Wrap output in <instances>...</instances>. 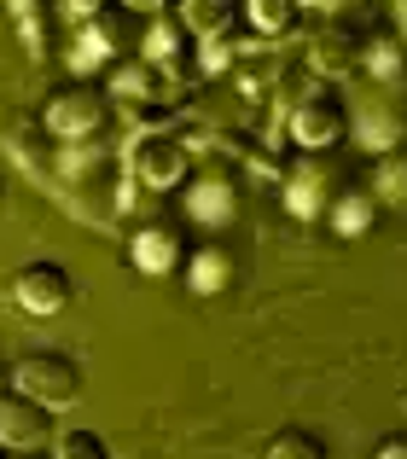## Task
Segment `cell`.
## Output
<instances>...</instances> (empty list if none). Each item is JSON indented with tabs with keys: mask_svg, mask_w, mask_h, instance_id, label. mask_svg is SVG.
Wrapping results in <instances>:
<instances>
[{
	"mask_svg": "<svg viewBox=\"0 0 407 459\" xmlns=\"http://www.w3.org/2000/svg\"><path fill=\"white\" fill-rule=\"evenodd\" d=\"M350 134H361V146H373L378 157H385V152L402 146L407 123H402V111L385 100V93H373V100H361V105L350 111Z\"/></svg>",
	"mask_w": 407,
	"mask_h": 459,
	"instance_id": "5bb4252c",
	"label": "cell"
},
{
	"mask_svg": "<svg viewBox=\"0 0 407 459\" xmlns=\"http://www.w3.org/2000/svg\"><path fill=\"white\" fill-rule=\"evenodd\" d=\"M12 297H18V308L30 314H58L70 308V297H76V285H70V268L65 262H23L18 273H12Z\"/></svg>",
	"mask_w": 407,
	"mask_h": 459,
	"instance_id": "52a82bcc",
	"label": "cell"
},
{
	"mask_svg": "<svg viewBox=\"0 0 407 459\" xmlns=\"http://www.w3.org/2000/svg\"><path fill=\"white\" fill-rule=\"evenodd\" d=\"M0 198H6V186H0Z\"/></svg>",
	"mask_w": 407,
	"mask_h": 459,
	"instance_id": "1f68e13d",
	"label": "cell"
},
{
	"mask_svg": "<svg viewBox=\"0 0 407 459\" xmlns=\"http://www.w3.org/2000/svg\"><path fill=\"white\" fill-rule=\"evenodd\" d=\"M128 256H134V268H140V273H152V280L175 273V268L186 262L181 227H169V221H146L134 238H128Z\"/></svg>",
	"mask_w": 407,
	"mask_h": 459,
	"instance_id": "8fae6325",
	"label": "cell"
},
{
	"mask_svg": "<svg viewBox=\"0 0 407 459\" xmlns=\"http://www.w3.org/2000/svg\"><path fill=\"white\" fill-rule=\"evenodd\" d=\"M297 6H320V12H338V6H350V0H297Z\"/></svg>",
	"mask_w": 407,
	"mask_h": 459,
	"instance_id": "f546056e",
	"label": "cell"
},
{
	"mask_svg": "<svg viewBox=\"0 0 407 459\" xmlns=\"http://www.w3.org/2000/svg\"><path fill=\"white\" fill-rule=\"evenodd\" d=\"M315 65H320V70H350V65H361V41L320 35V41H315Z\"/></svg>",
	"mask_w": 407,
	"mask_h": 459,
	"instance_id": "7402d4cb",
	"label": "cell"
},
{
	"mask_svg": "<svg viewBox=\"0 0 407 459\" xmlns=\"http://www.w3.org/2000/svg\"><path fill=\"white\" fill-rule=\"evenodd\" d=\"M373 198H407V157L396 152H385V163H378V186H373Z\"/></svg>",
	"mask_w": 407,
	"mask_h": 459,
	"instance_id": "603a6c76",
	"label": "cell"
},
{
	"mask_svg": "<svg viewBox=\"0 0 407 459\" xmlns=\"http://www.w3.org/2000/svg\"><path fill=\"white\" fill-rule=\"evenodd\" d=\"M117 6H128V12H163V0H117Z\"/></svg>",
	"mask_w": 407,
	"mask_h": 459,
	"instance_id": "83f0119b",
	"label": "cell"
},
{
	"mask_svg": "<svg viewBox=\"0 0 407 459\" xmlns=\"http://www.w3.org/2000/svg\"><path fill=\"white\" fill-rule=\"evenodd\" d=\"M12 12H18V23H23V41H30V53H41V12H35V0H12Z\"/></svg>",
	"mask_w": 407,
	"mask_h": 459,
	"instance_id": "cb8c5ba5",
	"label": "cell"
},
{
	"mask_svg": "<svg viewBox=\"0 0 407 459\" xmlns=\"http://www.w3.org/2000/svg\"><path fill=\"white\" fill-rule=\"evenodd\" d=\"M268 459H326V442L315 437V430H280V437L268 442Z\"/></svg>",
	"mask_w": 407,
	"mask_h": 459,
	"instance_id": "44dd1931",
	"label": "cell"
},
{
	"mask_svg": "<svg viewBox=\"0 0 407 459\" xmlns=\"http://www.w3.org/2000/svg\"><path fill=\"white\" fill-rule=\"evenodd\" d=\"M12 390H23V395H35L41 407H76L82 402V367L70 355H58V349H35V355H23L18 367H12Z\"/></svg>",
	"mask_w": 407,
	"mask_h": 459,
	"instance_id": "3957f363",
	"label": "cell"
},
{
	"mask_svg": "<svg viewBox=\"0 0 407 459\" xmlns=\"http://www.w3.org/2000/svg\"><path fill=\"white\" fill-rule=\"evenodd\" d=\"M53 442V407L23 390H0V448H47Z\"/></svg>",
	"mask_w": 407,
	"mask_h": 459,
	"instance_id": "ba28073f",
	"label": "cell"
},
{
	"mask_svg": "<svg viewBox=\"0 0 407 459\" xmlns=\"http://www.w3.org/2000/svg\"><path fill=\"white\" fill-rule=\"evenodd\" d=\"M53 459H111V442H105L100 430L76 425V430H58V442H53Z\"/></svg>",
	"mask_w": 407,
	"mask_h": 459,
	"instance_id": "ffe728a7",
	"label": "cell"
},
{
	"mask_svg": "<svg viewBox=\"0 0 407 459\" xmlns=\"http://www.w3.org/2000/svg\"><path fill=\"white\" fill-rule=\"evenodd\" d=\"M105 111H111L105 88H93V82H70V88H58L53 100H47L41 123H47V134H53L58 146H76V140H93L105 128Z\"/></svg>",
	"mask_w": 407,
	"mask_h": 459,
	"instance_id": "277c9868",
	"label": "cell"
},
{
	"mask_svg": "<svg viewBox=\"0 0 407 459\" xmlns=\"http://www.w3.org/2000/svg\"><path fill=\"white\" fill-rule=\"evenodd\" d=\"M111 93L117 100H128V105H140V111H163V105L175 100V82L163 76L158 65H152V58H128V65H117L111 70Z\"/></svg>",
	"mask_w": 407,
	"mask_h": 459,
	"instance_id": "7c38bea8",
	"label": "cell"
},
{
	"mask_svg": "<svg viewBox=\"0 0 407 459\" xmlns=\"http://www.w3.org/2000/svg\"><path fill=\"white\" fill-rule=\"evenodd\" d=\"M0 459H53V454H41V448H0Z\"/></svg>",
	"mask_w": 407,
	"mask_h": 459,
	"instance_id": "4316f807",
	"label": "cell"
},
{
	"mask_svg": "<svg viewBox=\"0 0 407 459\" xmlns=\"http://www.w3.org/2000/svg\"><path fill=\"white\" fill-rule=\"evenodd\" d=\"M326 215H332V227H338L343 238H361L367 227H373V215H378V198L373 192H338V198L326 204Z\"/></svg>",
	"mask_w": 407,
	"mask_h": 459,
	"instance_id": "ac0fdd59",
	"label": "cell"
},
{
	"mask_svg": "<svg viewBox=\"0 0 407 459\" xmlns=\"http://www.w3.org/2000/svg\"><path fill=\"white\" fill-rule=\"evenodd\" d=\"M175 18L186 23L193 41H210V35H233L238 30V0H181Z\"/></svg>",
	"mask_w": 407,
	"mask_h": 459,
	"instance_id": "e0dca14e",
	"label": "cell"
},
{
	"mask_svg": "<svg viewBox=\"0 0 407 459\" xmlns=\"http://www.w3.org/2000/svg\"><path fill=\"white\" fill-rule=\"evenodd\" d=\"M58 6H65L70 18L82 23V18H93V12H105V6H111V0H58Z\"/></svg>",
	"mask_w": 407,
	"mask_h": 459,
	"instance_id": "d4e9b609",
	"label": "cell"
},
{
	"mask_svg": "<svg viewBox=\"0 0 407 459\" xmlns=\"http://www.w3.org/2000/svg\"><path fill=\"white\" fill-rule=\"evenodd\" d=\"M343 134H350V105H343L338 93L315 88L291 105V140L303 152H326V146H338Z\"/></svg>",
	"mask_w": 407,
	"mask_h": 459,
	"instance_id": "8992f818",
	"label": "cell"
},
{
	"mask_svg": "<svg viewBox=\"0 0 407 459\" xmlns=\"http://www.w3.org/2000/svg\"><path fill=\"white\" fill-rule=\"evenodd\" d=\"M326 204H332V175H326V163H320L315 152L297 157V163L285 169V210H291L297 221H315V215H326Z\"/></svg>",
	"mask_w": 407,
	"mask_h": 459,
	"instance_id": "9c48e42d",
	"label": "cell"
},
{
	"mask_svg": "<svg viewBox=\"0 0 407 459\" xmlns=\"http://www.w3.org/2000/svg\"><path fill=\"white\" fill-rule=\"evenodd\" d=\"M361 70L378 82V88H396V82H407V47L396 30H373L361 41Z\"/></svg>",
	"mask_w": 407,
	"mask_h": 459,
	"instance_id": "9a60e30c",
	"label": "cell"
},
{
	"mask_svg": "<svg viewBox=\"0 0 407 459\" xmlns=\"http://www.w3.org/2000/svg\"><path fill=\"white\" fill-rule=\"evenodd\" d=\"M123 47V6H105V12H93V18H82V30H76V53H70V65L76 70H100L105 58Z\"/></svg>",
	"mask_w": 407,
	"mask_h": 459,
	"instance_id": "4fadbf2b",
	"label": "cell"
},
{
	"mask_svg": "<svg viewBox=\"0 0 407 459\" xmlns=\"http://www.w3.org/2000/svg\"><path fill=\"white\" fill-rule=\"evenodd\" d=\"M128 180L146 192H175L181 180H193V146L169 128H140L128 140Z\"/></svg>",
	"mask_w": 407,
	"mask_h": 459,
	"instance_id": "7a4b0ae2",
	"label": "cell"
},
{
	"mask_svg": "<svg viewBox=\"0 0 407 459\" xmlns=\"http://www.w3.org/2000/svg\"><path fill=\"white\" fill-rule=\"evenodd\" d=\"M58 198L76 221L105 227L123 210V163L100 146V140H76L58 157Z\"/></svg>",
	"mask_w": 407,
	"mask_h": 459,
	"instance_id": "6da1fadb",
	"label": "cell"
},
{
	"mask_svg": "<svg viewBox=\"0 0 407 459\" xmlns=\"http://www.w3.org/2000/svg\"><path fill=\"white\" fill-rule=\"evenodd\" d=\"M6 372H12V367H6V360H0V390H6Z\"/></svg>",
	"mask_w": 407,
	"mask_h": 459,
	"instance_id": "4dcf8cb0",
	"label": "cell"
},
{
	"mask_svg": "<svg viewBox=\"0 0 407 459\" xmlns=\"http://www.w3.org/2000/svg\"><path fill=\"white\" fill-rule=\"evenodd\" d=\"M227 285H233V256H227L221 245H198L193 256H186V291L193 297H221Z\"/></svg>",
	"mask_w": 407,
	"mask_h": 459,
	"instance_id": "2e32d148",
	"label": "cell"
},
{
	"mask_svg": "<svg viewBox=\"0 0 407 459\" xmlns=\"http://www.w3.org/2000/svg\"><path fill=\"white\" fill-rule=\"evenodd\" d=\"M373 459H407V437H385L373 448Z\"/></svg>",
	"mask_w": 407,
	"mask_h": 459,
	"instance_id": "484cf974",
	"label": "cell"
},
{
	"mask_svg": "<svg viewBox=\"0 0 407 459\" xmlns=\"http://www.w3.org/2000/svg\"><path fill=\"white\" fill-rule=\"evenodd\" d=\"M0 146H6V157L23 169V175L35 180V186H47V192H58V157H65V146H58L53 134H47V123L41 117H12L6 128H0Z\"/></svg>",
	"mask_w": 407,
	"mask_h": 459,
	"instance_id": "5b68a950",
	"label": "cell"
},
{
	"mask_svg": "<svg viewBox=\"0 0 407 459\" xmlns=\"http://www.w3.org/2000/svg\"><path fill=\"white\" fill-rule=\"evenodd\" d=\"M186 215H193L198 227H227L238 215V180L227 175V169L198 175L193 186H186Z\"/></svg>",
	"mask_w": 407,
	"mask_h": 459,
	"instance_id": "30bf717a",
	"label": "cell"
},
{
	"mask_svg": "<svg viewBox=\"0 0 407 459\" xmlns=\"http://www.w3.org/2000/svg\"><path fill=\"white\" fill-rule=\"evenodd\" d=\"M396 6V35H402V47H407V0H390Z\"/></svg>",
	"mask_w": 407,
	"mask_h": 459,
	"instance_id": "f1b7e54d",
	"label": "cell"
},
{
	"mask_svg": "<svg viewBox=\"0 0 407 459\" xmlns=\"http://www.w3.org/2000/svg\"><path fill=\"white\" fill-rule=\"evenodd\" d=\"M297 0H245V18H250V30L256 35H280V30H291L297 23Z\"/></svg>",
	"mask_w": 407,
	"mask_h": 459,
	"instance_id": "d6986e66",
	"label": "cell"
}]
</instances>
